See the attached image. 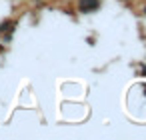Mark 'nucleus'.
I'll return each mask as SVG.
<instances>
[{"label":"nucleus","mask_w":146,"mask_h":140,"mask_svg":"<svg viewBox=\"0 0 146 140\" xmlns=\"http://www.w3.org/2000/svg\"><path fill=\"white\" fill-rule=\"evenodd\" d=\"M98 8V0H80V12H92Z\"/></svg>","instance_id":"1"},{"label":"nucleus","mask_w":146,"mask_h":140,"mask_svg":"<svg viewBox=\"0 0 146 140\" xmlns=\"http://www.w3.org/2000/svg\"><path fill=\"white\" fill-rule=\"evenodd\" d=\"M142 76H146V68H144V70H142Z\"/></svg>","instance_id":"2"}]
</instances>
